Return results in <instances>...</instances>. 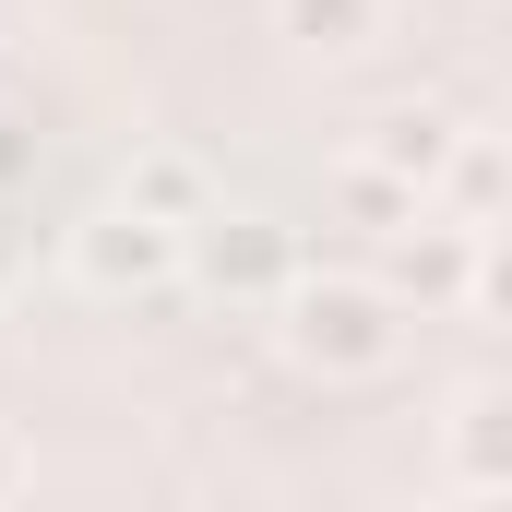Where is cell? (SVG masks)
Masks as SVG:
<instances>
[{
    "instance_id": "cell-1",
    "label": "cell",
    "mask_w": 512,
    "mask_h": 512,
    "mask_svg": "<svg viewBox=\"0 0 512 512\" xmlns=\"http://www.w3.org/2000/svg\"><path fill=\"white\" fill-rule=\"evenodd\" d=\"M286 346L310 370H382L393 346H405V298L393 286H358V274H322V286L286 298Z\"/></svg>"
},
{
    "instance_id": "cell-2",
    "label": "cell",
    "mask_w": 512,
    "mask_h": 512,
    "mask_svg": "<svg viewBox=\"0 0 512 512\" xmlns=\"http://www.w3.org/2000/svg\"><path fill=\"white\" fill-rule=\"evenodd\" d=\"M179 262V239L155 227V215H131V203H108L96 227H84V274L96 286H143V274H167Z\"/></svg>"
},
{
    "instance_id": "cell-5",
    "label": "cell",
    "mask_w": 512,
    "mask_h": 512,
    "mask_svg": "<svg viewBox=\"0 0 512 512\" xmlns=\"http://www.w3.org/2000/svg\"><path fill=\"white\" fill-rule=\"evenodd\" d=\"M453 477H465V501L501 489V393H465L453 405Z\"/></svg>"
},
{
    "instance_id": "cell-4",
    "label": "cell",
    "mask_w": 512,
    "mask_h": 512,
    "mask_svg": "<svg viewBox=\"0 0 512 512\" xmlns=\"http://www.w3.org/2000/svg\"><path fill=\"white\" fill-rule=\"evenodd\" d=\"M370 167H382V179H405V191H429V179L453 167V120H441V108H393L382 143H370Z\"/></svg>"
},
{
    "instance_id": "cell-8",
    "label": "cell",
    "mask_w": 512,
    "mask_h": 512,
    "mask_svg": "<svg viewBox=\"0 0 512 512\" xmlns=\"http://www.w3.org/2000/svg\"><path fill=\"white\" fill-rule=\"evenodd\" d=\"M441 512H477V501H441Z\"/></svg>"
},
{
    "instance_id": "cell-6",
    "label": "cell",
    "mask_w": 512,
    "mask_h": 512,
    "mask_svg": "<svg viewBox=\"0 0 512 512\" xmlns=\"http://www.w3.org/2000/svg\"><path fill=\"white\" fill-rule=\"evenodd\" d=\"M286 36H298V48H322V60H346V48H370V36H382V0H286Z\"/></svg>"
},
{
    "instance_id": "cell-3",
    "label": "cell",
    "mask_w": 512,
    "mask_h": 512,
    "mask_svg": "<svg viewBox=\"0 0 512 512\" xmlns=\"http://www.w3.org/2000/svg\"><path fill=\"white\" fill-rule=\"evenodd\" d=\"M179 251L203 262L215 286H286V239H274V227H215V215H203Z\"/></svg>"
},
{
    "instance_id": "cell-7",
    "label": "cell",
    "mask_w": 512,
    "mask_h": 512,
    "mask_svg": "<svg viewBox=\"0 0 512 512\" xmlns=\"http://www.w3.org/2000/svg\"><path fill=\"white\" fill-rule=\"evenodd\" d=\"M12 477H24V453H12V429H0V501H12Z\"/></svg>"
}]
</instances>
